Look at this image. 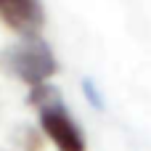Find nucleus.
I'll list each match as a JSON object with an SVG mask.
<instances>
[{
    "label": "nucleus",
    "mask_w": 151,
    "mask_h": 151,
    "mask_svg": "<svg viewBox=\"0 0 151 151\" xmlns=\"http://www.w3.org/2000/svg\"><path fill=\"white\" fill-rule=\"evenodd\" d=\"M29 104L37 106L40 127H42V133L50 138V143L58 151H85L88 149L82 127L69 114V109L64 106L61 93L50 82L29 88Z\"/></svg>",
    "instance_id": "1"
},
{
    "label": "nucleus",
    "mask_w": 151,
    "mask_h": 151,
    "mask_svg": "<svg viewBox=\"0 0 151 151\" xmlns=\"http://www.w3.org/2000/svg\"><path fill=\"white\" fill-rule=\"evenodd\" d=\"M5 64L8 69L29 88H37V85H45L50 77L58 74V58L53 53V48L32 35V37H24L21 42H16L13 48H8L5 53Z\"/></svg>",
    "instance_id": "2"
},
{
    "label": "nucleus",
    "mask_w": 151,
    "mask_h": 151,
    "mask_svg": "<svg viewBox=\"0 0 151 151\" xmlns=\"http://www.w3.org/2000/svg\"><path fill=\"white\" fill-rule=\"evenodd\" d=\"M0 19L21 37H32L42 29L45 11L40 0H0Z\"/></svg>",
    "instance_id": "3"
},
{
    "label": "nucleus",
    "mask_w": 151,
    "mask_h": 151,
    "mask_svg": "<svg viewBox=\"0 0 151 151\" xmlns=\"http://www.w3.org/2000/svg\"><path fill=\"white\" fill-rule=\"evenodd\" d=\"M82 96L88 98V104L96 111H104L106 109V98H104V93H101V88L96 85L93 77H82Z\"/></svg>",
    "instance_id": "4"
}]
</instances>
